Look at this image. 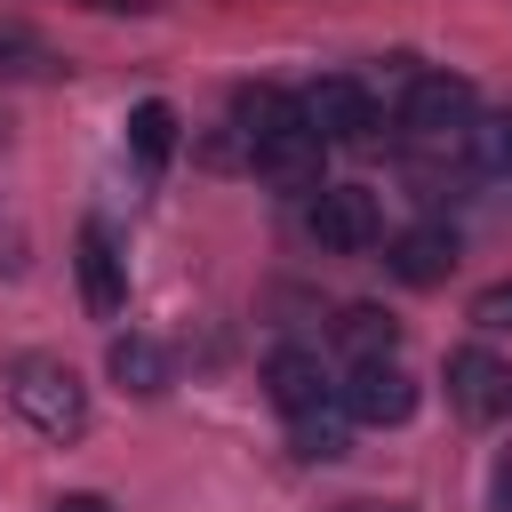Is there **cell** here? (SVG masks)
Instances as JSON below:
<instances>
[{"label": "cell", "mask_w": 512, "mask_h": 512, "mask_svg": "<svg viewBox=\"0 0 512 512\" xmlns=\"http://www.w3.org/2000/svg\"><path fill=\"white\" fill-rule=\"evenodd\" d=\"M240 144H248V160H256V176H272V184H288V192H320V128H312V112H304V96H288V88H240Z\"/></svg>", "instance_id": "1"}, {"label": "cell", "mask_w": 512, "mask_h": 512, "mask_svg": "<svg viewBox=\"0 0 512 512\" xmlns=\"http://www.w3.org/2000/svg\"><path fill=\"white\" fill-rule=\"evenodd\" d=\"M472 120H480V96H472L464 72H408V88H400V104H392V128H400L416 152H432V160H464Z\"/></svg>", "instance_id": "2"}, {"label": "cell", "mask_w": 512, "mask_h": 512, "mask_svg": "<svg viewBox=\"0 0 512 512\" xmlns=\"http://www.w3.org/2000/svg\"><path fill=\"white\" fill-rule=\"evenodd\" d=\"M8 408L40 432V440H80L88 432V384L72 360L56 352H16L8 360Z\"/></svg>", "instance_id": "3"}, {"label": "cell", "mask_w": 512, "mask_h": 512, "mask_svg": "<svg viewBox=\"0 0 512 512\" xmlns=\"http://www.w3.org/2000/svg\"><path fill=\"white\" fill-rule=\"evenodd\" d=\"M304 112H312L320 144H376V128H384V88L360 80V72H328V80L304 88Z\"/></svg>", "instance_id": "4"}, {"label": "cell", "mask_w": 512, "mask_h": 512, "mask_svg": "<svg viewBox=\"0 0 512 512\" xmlns=\"http://www.w3.org/2000/svg\"><path fill=\"white\" fill-rule=\"evenodd\" d=\"M304 232H312L328 256H360V248L384 240V208H376L368 184H320V192L304 200Z\"/></svg>", "instance_id": "5"}, {"label": "cell", "mask_w": 512, "mask_h": 512, "mask_svg": "<svg viewBox=\"0 0 512 512\" xmlns=\"http://www.w3.org/2000/svg\"><path fill=\"white\" fill-rule=\"evenodd\" d=\"M336 400H344L352 424H408L416 416V376L400 368V352H376V360H352L344 368Z\"/></svg>", "instance_id": "6"}, {"label": "cell", "mask_w": 512, "mask_h": 512, "mask_svg": "<svg viewBox=\"0 0 512 512\" xmlns=\"http://www.w3.org/2000/svg\"><path fill=\"white\" fill-rule=\"evenodd\" d=\"M72 272H80V304H88V320H120V312H128V256L112 248L104 224H80Z\"/></svg>", "instance_id": "7"}, {"label": "cell", "mask_w": 512, "mask_h": 512, "mask_svg": "<svg viewBox=\"0 0 512 512\" xmlns=\"http://www.w3.org/2000/svg\"><path fill=\"white\" fill-rule=\"evenodd\" d=\"M448 400H456L472 424H488V416L512 408V368H504L488 344H456V352H448Z\"/></svg>", "instance_id": "8"}, {"label": "cell", "mask_w": 512, "mask_h": 512, "mask_svg": "<svg viewBox=\"0 0 512 512\" xmlns=\"http://www.w3.org/2000/svg\"><path fill=\"white\" fill-rule=\"evenodd\" d=\"M264 384H272V408H280V416H304V408H328V400H336V376H328L320 352H304V344H280V352L264 360Z\"/></svg>", "instance_id": "9"}, {"label": "cell", "mask_w": 512, "mask_h": 512, "mask_svg": "<svg viewBox=\"0 0 512 512\" xmlns=\"http://www.w3.org/2000/svg\"><path fill=\"white\" fill-rule=\"evenodd\" d=\"M384 264H392L400 288H440V280L456 272V232H448V224H408V232L384 248Z\"/></svg>", "instance_id": "10"}, {"label": "cell", "mask_w": 512, "mask_h": 512, "mask_svg": "<svg viewBox=\"0 0 512 512\" xmlns=\"http://www.w3.org/2000/svg\"><path fill=\"white\" fill-rule=\"evenodd\" d=\"M104 368H112V384L120 392H168V376H176V360L152 344V336H112V352H104Z\"/></svg>", "instance_id": "11"}, {"label": "cell", "mask_w": 512, "mask_h": 512, "mask_svg": "<svg viewBox=\"0 0 512 512\" xmlns=\"http://www.w3.org/2000/svg\"><path fill=\"white\" fill-rule=\"evenodd\" d=\"M344 400H328V408H304V416H288V448L304 456V464H336L344 456Z\"/></svg>", "instance_id": "12"}, {"label": "cell", "mask_w": 512, "mask_h": 512, "mask_svg": "<svg viewBox=\"0 0 512 512\" xmlns=\"http://www.w3.org/2000/svg\"><path fill=\"white\" fill-rule=\"evenodd\" d=\"M128 152H136V168H144V176H160V168H168V152H176V112H168L160 96L128 112Z\"/></svg>", "instance_id": "13"}, {"label": "cell", "mask_w": 512, "mask_h": 512, "mask_svg": "<svg viewBox=\"0 0 512 512\" xmlns=\"http://www.w3.org/2000/svg\"><path fill=\"white\" fill-rule=\"evenodd\" d=\"M336 344H344L352 360H376V352H400V328H392L384 304H344V312H336Z\"/></svg>", "instance_id": "14"}, {"label": "cell", "mask_w": 512, "mask_h": 512, "mask_svg": "<svg viewBox=\"0 0 512 512\" xmlns=\"http://www.w3.org/2000/svg\"><path fill=\"white\" fill-rule=\"evenodd\" d=\"M464 160L488 168V176H512V112H480L472 136H464Z\"/></svg>", "instance_id": "15"}, {"label": "cell", "mask_w": 512, "mask_h": 512, "mask_svg": "<svg viewBox=\"0 0 512 512\" xmlns=\"http://www.w3.org/2000/svg\"><path fill=\"white\" fill-rule=\"evenodd\" d=\"M472 328L480 336H512V280H496V288L472 296Z\"/></svg>", "instance_id": "16"}, {"label": "cell", "mask_w": 512, "mask_h": 512, "mask_svg": "<svg viewBox=\"0 0 512 512\" xmlns=\"http://www.w3.org/2000/svg\"><path fill=\"white\" fill-rule=\"evenodd\" d=\"M0 64H8V72H24V64H48V48H40L24 24H0Z\"/></svg>", "instance_id": "17"}, {"label": "cell", "mask_w": 512, "mask_h": 512, "mask_svg": "<svg viewBox=\"0 0 512 512\" xmlns=\"http://www.w3.org/2000/svg\"><path fill=\"white\" fill-rule=\"evenodd\" d=\"M488 512H512V456H496L488 472Z\"/></svg>", "instance_id": "18"}, {"label": "cell", "mask_w": 512, "mask_h": 512, "mask_svg": "<svg viewBox=\"0 0 512 512\" xmlns=\"http://www.w3.org/2000/svg\"><path fill=\"white\" fill-rule=\"evenodd\" d=\"M48 512H112V504H104V496H88V488H80V496H56V504H48Z\"/></svg>", "instance_id": "19"}, {"label": "cell", "mask_w": 512, "mask_h": 512, "mask_svg": "<svg viewBox=\"0 0 512 512\" xmlns=\"http://www.w3.org/2000/svg\"><path fill=\"white\" fill-rule=\"evenodd\" d=\"M88 8H152V0H88Z\"/></svg>", "instance_id": "20"}]
</instances>
